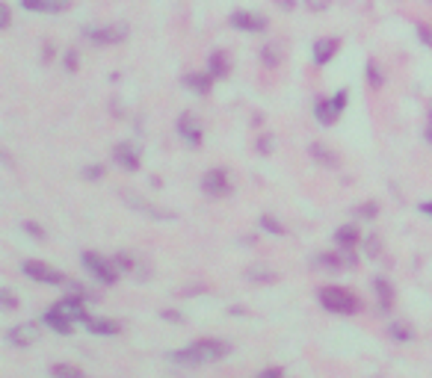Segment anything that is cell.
Segmentation results:
<instances>
[{"instance_id": "836d02e7", "label": "cell", "mask_w": 432, "mask_h": 378, "mask_svg": "<svg viewBox=\"0 0 432 378\" xmlns=\"http://www.w3.org/2000/svg\"><path fill=\"white\" fill-rule=\"evenodd\" d=\"M24 231L33 234V239H45V228L42 225H36V222H24Z\"/></svg>"}, {"instance_id": "5bb4252c", "label": "cell", "mask_w": 432, "mask_h": 378, "mask_svg": "<svg viewBox=\"0 0 432 378\" xmlns=\"http://www.w3.org/2000/svg\"><path fill=\"white\" fill-rule=\"evenodd\" d=\"M45 325H47L51 331H57V334H71V331H74V322H71L68 317H63L59 310H54V308L45 313Z\"/></svg>"}, {"instance_id": "ee69618b", "label": "cell", "mask_w": 432, "mask_h": 378, "mask_svg": "<svg viewBox=\"0 0 432 378\" xmlns=\"http://www.w3.org/2000/svg\"><path fill=\"white\" fill-rule=\"evenodd\" d=\"M258 378H285V375H281V370H267V372H261Z\"/></svg>"}, {"instance_id": "f1b7e54d", "label": "cell", "mask_w": 432, "mask_h": 378, "mask_svg": "<svg viewBox=\"0 0 432 378\" xmlns=\"http://www.w3.org/2000/svg\"><path fill=\"white\" fill-rule=\"evenodd\" d=\"M261 228L269 231L273 236H285V225H278L273 216H269V213H267V216H261Z\"/></svg>"}, {"instance_id": "6da1fadb", "label": "cell", "mask_w": 432, "mask_h": 378, "mask_svg": "<svg viewBox=\"0 0 432 378\" xmlns=\"http://www.w3.org/2000/svg\"><path fill=\"white\" fill-rule=\"evenodd\" d=\"M231 351V346L225 343V340H195V343H190L187 349L181 351H172V361L175 363H184V367H199V363H214V361H222Z\"/></svg>"}, {"instance_id": "7dc6e473", "label": "cell", "mask_w": 432, "mask_h": 378, "mask_svg": "<svg viewBox=\"0 0 432 378\" xmlns=\"http://www.w3.org/2000/svg\"><path fill=\"white\" fill-rule=\"evenodd\" d=\"M426 142L432 145V119H429V124H426Z\"/></svg>"}, {"instance_id": "f6af8a7d", "label": "cell", "mask_w": 432, "mask_h": 378, "mask_svg": "<svg viewBox=\"0 0 432 378\" xmlns=\"http://www.w3.org/2000/svg\"><path fill=\"white\" fill-rule=\"evenodd\" d=\"M160 317H163V319H172V322H181V317H178V313H172V310H163Z\"/></svg>"}, {"instance_id": "d590c367", "label": "cell", "mask_w": 432, "mask_h": 378, "mask_svg": "<svg viewBox=\"0 0 432 378\" xmlns=\"http://www.w3.org/2000/svg\"><path fill=\"white\" fill-rule=\"evenodd\" d=\"M101 174H104L101 166H86V169H83V178H86V181H98Z\"/></svg>"}, {"instance_id": "f35d334b", "label": "cell", "mask_w": 432, "mask_h": 378, "mask_svg": "<svg viewBox=\"0 0 432 378\" xmlns=\"http://www.w3.org/2000/svg\"><path fill=\"white\" fill-rule=\"evenodd\" d=\"M77 62H80L77 50H68V54H66V68H68V71H77Z\"/></svg>"}, {"instance_id": "8992f818", "label": "cell", "mask_w": 432, "mask_h": 378, "mask_svg": "<svg viewBox=\"0 0 432 378\" xmlns=\"http://www.w3.org/2000/svg\"><path fill=\"white\" fill-rule=\"evenodd\" d=\"M231 27L234 30H243V33H264L267 30V18L264 15H258V12H246V9H237V12H231Z\"/></svg>"}, {"instance_id": "4316f807", "label": "cell", "mask_w": 432, "mask_h": 378, "mask_svg": "<svg viewBox=\"0 0 432 378\" xmlns=\"http://www.w3.org/2000/svg\"><path fill=\"white\" fill-rule=\"evenodd\" d=\"M66 289H68V293H71V296H77V298H83V301H89V298H95V293H92V289H89V287H83L80 281H66Z\"/></svg>"}, {"instance_id": "e575fe53", "label": "cell", "mask_w": 432, "mask_h": 378, "mask_svg": "<svg viewBox=\"0 0 432 378\" xmlns=\"http://www.w3.org/2000/svg\"><path fill=\"white\" fill-rule=\"evenodd\" d=\"M0 301H3L6 310H15V308H18V301H15V296H12L9 289H0Z\"/></svg>"}, {"instance_id": "1f68e13d", "label": "cell", "mask_w": 432, "mask_h": 378, "mask_svg": "<svg viewBox=\"0 0 432 378\" xmlns=\"http://www.w3.org/2000/svg\"><path fill=\"white\" fill-rule=\"evenodd\" d=\"M417 36L426 47H432V24H417Z\"/></svg>"}, {"instance_id": "44dd1931", "label": "cell", "mask_w": 432, "mask_h": 378, "mask_svg": "<svg viewBox=\"0 0 432 378\" xmlns=\"http://www.w3.org/2000/svg\"><path fill=\"white\" fill-rule=\"evenodd\" d=\"M376 296H379V310L382 313H388L391 305H394V289L385 278H376Z\"/></svg>"}, {"instance_id": "603a6c76", "label": "cell", "mask_w": 432, "mask_h": 378, "mask_svg": "<svg viewBox=\"0 0 432 378\" xmlns=\"http://www.w3.org/2000/svg\"><path fill=\"white\" fill-rule=\"evenodd\" d=\"M261 62H264V66H269V68H276L278 62H281V47H278L276 42L264 45V47H261Z\"/></svg>"}, {"instance_id": "4fadbf2b", "label": "cell", "mask_w": 432, "mask_h": 378, "mask_svg": "<svg viewBox=\"0 0 432 378\" xmlns=\"http://www.w3.org/2000/svg\"><path fill=\"white\" fill-rule=\"evenodd\" d=\"M21 6L24 9H30V12H66L71 9V0H21Z\"/></svg>"}, {"instance_id": "ab89813d", "label": "cell", "mask_w": 432, "mask_h": 378, "mask_svg": "<svg viewBox=\"0 0 432 378\" xmlns=\"http://www.w3.org/2000/svg\"><path fill=\"white\" fill-rule=\"evenodd\" d=\"M9 24H12V9L9 6H0V27H9Z\"/></svg>"}, {"instance_id": "d6a6232c", "label": "cell", "mask_w": 432, "mask_h": 378, "mask_svg": "<svg viewBox=\"0 0 432 378\" xmlns=\"http://www.w3.org/2000/svg\"><path fill=\"white\" fill-rule=\"evenodd\" d=\"M273 148H276V136H264V139H258V151H261V154H273Z\"/></svg>"}, {"instance_id": "4dcf8cb0", "label": "cell", "mask_w": 432, "mask_h": 378, "mask_svg": "<svg viewBox=\"0 0 432 378\" xmlns=\"http://www.w3.org/2000/svg\"><path fill=\"white\" fill-rule=\"evenodd\" d=\"M367 80H370V86H382V74H379V68H376V62H367Z\"/></svg>"}, {"instance_id": "60d3db41", "label": "cell", "mask_w": 432, "mask_h": 378, "mask_svg": "<svg viewBox=\"0 0 432 378\" xmlns=\"http://www.w3.org/2000/svg\"><path fill=\"white\" fill-rule=\"evenodd\" d=\"M379 248H382V243H379L376 236H370V239H367V255H376Z\"/></svg>"}, {"instance_id": "5b68a950", "label": "cell", "mask_w": 432, "mask_h": 378, "mask_svg": "<svg viewBox=\"0 0 432 378\" xmlns=\"http://www.w3.org/2000/svg\"><path fill=\"white\" fill-rule=\"evenodd\" d=\"M24 275L27 278H33V281H39V284H51V287H57V284H66V278H63V272H57V269H51L47 263H42V260H24Z\"/></svg>"}, {"instance_id": "484cf974", "label": "cell", "mask_w": 432, "mask_h": 378, "mask_svg": "<svg viewBox=\"0 0 432 378\" xmlns=\"http://www.w3.org/2000/svg\"><path fill=\"white\" fill-rule=\"evenodd\" d=\"M317 266H320V269L338 272V269H343V260H341V255H320V257H317Z\"/></svg>"}, {"instance_id": "2e32d148", "label": "cell", "mask_w": 432, "mask_h": 378, "mask_svg": "<svg viewBox=\"0 0 432 378\" xmlns=\"http://www.w3.org/2000/svg\"><path fill=\"white\" fill-rule=\"evenodd\" d=\"M308 151H311V157L323 169H338V154H335V151H329L323 142H311V148H308Z\"/></svg>"}, {"instance_id": "bcb514c9", "label": "cell", "mask_w": 432, "mask_h": 378, "mask_svg": "<svg viewBox=\"0 0 432 378\" xmlns=\"http://www.w3.org/2000/svg\"><path fill=\"white\" fill-rule=\"evenodd\" d=\"M421 213H426V216H432V201H424V204H421Z\"/></svg>"}, {"instance_id": "e0dca14e", "label": "cell", "mask_w": 432, "mask_h": 378, "mask_svg": "<svg viewBox=\"0 0 432 378\" xmlns=\"http://www.w3.org/2000/svg\"><path fill=\"white\" fill-rule=\"evenodd\" d=\"M314 116H317V121L320 124H335L338 121V116H341V109L332 104V100H317V107H314Z\"/></svg>"}, {"instance_id": "ba28073f", "label": "cell", "mask_w": 432, "mask_h": 378, "mask_svg": "<svg viewBox=\"0 0 432 378\" xmlns=\"http://www.w3.org/2000/svg\"><path fill=\"white\" fill-rule=\"evenodd\" d=\"M178 133H181V139L193 145V148H199L202 145V124L195 116H190V112H184V116L178 119Z\"/></svg>"}, {"instance_id": "7a4b0ae2", "label": "cell", "mask_w": 432, "mask_h": 378, "mask_svg": "<svg viewBox=\"0 0 432 378\" xmlns=\"http://www.w3.org/2000/svg\"><path fill=\"white\" fill-rule=\"evenodd\" d=\"M320 305L332 313H355L359 310V298L343 287H323L320 289Z\"/></svg>"}, {"instance_id": "9c48e42d", "label": "cell", "mask_w": 432, "mask_h": 378, "mask_svg": "<svg viewBox=\"0 0 432 378\" xmlns=\"http://www.w3.org/2000/svg\"><path fill=\"white\" fill-rule=\"evenodd\" d=\"M202 189H204L207 195L222 198V195L231 192V183H228V178H225V172H222V169H214V172H207L204 178H202Z\"/></svg>"}, {"instance_id": "9a60e30c", "label": "cell", "mask_w": 432, "mask_h": 378, "mask_svg": "<svg viewBox=\"0 0 432 378\" xmlns=\"http://www.w3.org/2000/svg\"><path fill=\"white\" fill-rule=\"evenodd\" d=\"M338 47H341L338 39H320L314 45V62H317V66H326V62L338 54Z\"/></svg>"}, {"instance_id": "d4e9b609", "label": "cell", "mask_w": 432, "mask_h": 378, "mask_svg": "<svg viewBox=\"0 0 432 378\" xmlns=\"http://www.w3.org/2000/svg\"><path fill=\"white\" fill-rule=\"evenodd\" d=\"M249 278H252V281H264V284H276V281H278V272L267 269V266H252V269H249Z\"/></svg>"}, {"instance_id": "30bf717a", "label": "cell", "mask_w": 432, "mask_h": 378, "mask_svg": "<svg viewBox=\"0 0 432 378\" xmlns=\"http://www.w3.org/2000/svg\"><path fill=\"white\" fill-rule=\"evenodd\" d=\"M6 340L12 346H18V349H24V346H33L36 340H39V325L36 322H24V325H15L9 334H6Z\"/></svg>"}, {"instance_id": "7bdbcfd3", "label": "cell", "mask_w": 432, "mask_h": 378, "mask_svg": "<svg viewBox=\"0 0 432 378\" xmlns=\"http://www.w3.org/2000/svg\"><path fill=\"white\" fill-rule=\"evenodd\" d=\"M276 6H278V9H285V12H290L296 3H293V0H276Z\"/></svg>"}, {"instance_id": "52a82bcc", "label": "cell", "mask_w": 432, "mask_h": 378, "mask_svg": "<svg viewBox=\"0 0 432 378\" xmlns=\"http://www.w3.org/2000/svg\"><path fill=\"white\" fill-rule=\"evenodd\" d=\"M54 310H59L63 317H68L71 322H89V313H86V308H83V298H77V296H66V298H59L57 305H54Z\"/></svg>"}, {"instance_id": "f546056e", "label": "cell", "mask_w": 432, "mask_h": 378, "mask_svg": "<svg viewBox=\"0 0 432 378\" xmlns=\"http://www.w3.org/2000/svg\"><path fill=\"white\" fill-rule=\"evenodd\" d=\"M391 337H394V340H403V343H405V340H412L415 334H412L409 328H405V325H400V322H394V325H391Z\"/></svg>"}, {"instance_id": "83f0119b", "label": "cell", "mask_w": 432, "mask_h": 378, "mask_svg": "<svg viewBox=\"0 0 432 378\" xmlns=\"http://www.w3.org/2000/svg\"><path fill=\"white\" fill-rule=\"evenodd\" d=\"M352 213H355L359 219H373L376 213H379V204H376V201H364V204H359Z\"/></svg>"}, {"instance_id": "3957f363", "label": "cell", "mask_w": 432, "mask_h": 378, "mask_svg": "<svg viewBox=\"0 0 432 378\" xmlns=\"http://www.w3.org/2000/svg\"><path fill=\"white\" fill-rule=\"evenodd\" d=\"M83 266L89 269L95 275V281H101V284H116V278H119V266H116V263L101 257V255H95V251H86V255H83Z\"/></svg>"}, {"instance_id": "7c38bea8", "label": "cell", "mask_w": 432, "mask_h": 378, "mask_svg": "<svg viewBox=\"0 0 432 378\" xmlns=\"http://www.w3.org/2000/svg\"><path fill=\"white\" fill-rule=\"evenodd\" d=\"M128 201V207H133V210H140V213H145V216H151V219H175V213H169V210H160V207H154V204H148L145 198H137V195H128L125 198Z\"/></svg>"}, {"instance_id": "8d00e7d4", "label": "cell", "mask_w": 432, "mask_h": 378, "mask_svg": "<svg viewBox=\"0 0 432 378\" xmlns=\"http://www.w3.org/2000/svg\"><path fill=\"white\" fill-rule=\"evenodd\" d=\"M329 3L332 0H305V6L311 12H323V9H329Z\"/></svg>"}, {"instance_id": "277c9868", "label": "cell", "mask_w": 432, "mask_h": 378, "mask_svg": "<svg viewBox=\"0 0 432 378\" xmlns=\"http://www.w3.org/2000/svg\"><path fill=\"white\" fill-rule=\"evenodd\" d=\"M86 36L95 45H119L128 39V24H104V27H86Z\"/></svg>"}, {"instance_id": "b9f144b4", "label": "cell", "mask_w": 432, "mask_h": 378, "mask_svg": "<svg viewBox=\"0 0 432 378\" xmlns=\"http://www.w3.org/2000/svg\"><path fill=\"white\" fill-rule=\"evenodd\" d=\"M54 54H57L54 45H45V50H42V59H45V62H51V59H54Z\"/></svg>"}, {"instance_id": "8fae6325", "label": "cell", "mask_w": 432, "mask_h": 378, "mask_svg": "<svg viewBox=\"0 0 432 378\" xmlns=\"http://www.w3.org/2000/svg\"><path fill=\"white\" fill-rule=\"evenodd\" d=\"M113 157L121 169H128V172H137L140 169V154H137V148H133L131 142H119L113 148Z\"/></svg>"}, {"instance_id": "d6986e66", "label": "cell", "mask_w": 432, "mask_h": 378, "mask_svg": "<svg viewBox=\"0 0 432 378\" xmlns=\"http://www.w3.org/2000/svg\"><path fill=\"white\" fill-rule=\"evenodd\" d=\"M228 71H231V62H228V54L225 50H214L211 54V77H228Z\"/></svg>"}, {"instance_id": "cb8c5ba5", "label": "cell", "mask_w": 432, "mask_h": 378, "mask_svg": "<svg viewBox=\"0 0 432 378\" xmlns=\"http://www.w3.org/2000/svg\"><path fill=\"white\" fill-rule=\"evenodd\" d=\"M51 375H54V378H86V372L77 370V367H71V363H54V367H51Z\"/></svg>"}, {"instance_id": "74e56055", "label": "cell", "mask_w": 432, "mask_h": 378, "mask_svg": "<svg viewBox=\"0 0 432 378\" xmlns=\"http://www.w3.org/2000/svg\"><path fill=\"white\" fill-rule=\"evenodd\" d=\"M113 263H116V266H119V272H128V269L133 266V263H131V257H128V255H116V257H113Z\"/></svg>"}, {"instance_id": "ac0fdd59", "label": "cell", "mask_w": 432, "mask_h": 378, "mask_svg": "<svg viewBox=\"0 0 432 378\" xmlns=\"http://www.w3.org/2000/svg\"><path fill=\"white\" fill-rule=\"evenodd\" d=\"M86 328H89L92 334L113 337V334H119V322H113V319H101V317H89V322H86Z\"/></svg>"}, {"instance_id": "7402d4cb", "label": "cell", "mask_w": 432, "mask_h": 378, "mask_svg": "<svg viewBox=\"0 0 432 378\" xmlns=\"http://www.w3.org/2000/svg\"><path fill=\"white\" fill-rule=\"evenodd\" d=\"M184 86L199 95H207V89H211V74H187L184 77Z\"/></svg>"}, {"instance_id": "ffe728a7", "label": "cell", "mask_w": 432, "mask_h": 378, "mask_svg": "<svg viewBox=\"0 0 432 378\" xmlns=\"http://www.w3.org/2000/svg\"><path fill=\"white\" fill-rule=\"evenodd\" d=\"M359 228L355 225H341V228L335 231V243L341 245V248H355V243H359Z\"/></svg>"}]
</instances>
